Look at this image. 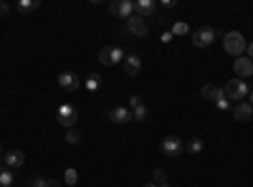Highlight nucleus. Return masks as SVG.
I'll list each match as a JSON object with an SVG mask.
<instances>
[{
    "label": "nucleus",
    "mask_w": 253,
    "mask_h": 187,
    "mask_svg": "<svg viewBox=\"0 0 253 187\" xmlns=\"http://www.w3.org/2000/svg\"><path fill=\"white\" fill-rule=\"evenodd\" d=\"M246 38L238 33V31H230V33H225V38H223V48H225V53H230V56H236V58H241L243 53H246Z\"/></svg>",
    "instance_id": "nucleus-1"
},
{
    "label": "nucleus",
    "mask_w": 253,
    "mask_h": 187,
    "mask_svg": "<svg viewBox=\"0 0 253 187\" xmlns=\"http://www.w3.org/2000/svg\"><path fill=\"white\" fill-rule=\"evenodd\" d=\"M160 152H162L165 157H180V154L185 152V142H182L180 137H175V134H167V137L160 142Z\"/></svg>",
    "instance_id": "nucleus-2"
},
{
    "label": "nucleus",
    "mask_w": 253,
    "mask_h": 187,
    "mask_svg": "<svg viewBox=\"0 0 253 187\" xmlns=\"http://www.w3.org/2000/svg\"><path fill=\"white\" fill-rule=\"evenodd\" d=\"M223 91H225V96H228L230 101H243V99H248V84H246V81H241V78H230L228 84L223 86Z\"/></svg>",
    "instance_id": "nucleus-3"
},
{
    "label": "nucleus",
    "mask_w": 253,
    "mask_h": 187,
    "mask_svg": "<svg viewBox=\"0 0 253 187\" xmlns=\"http://www.w3.org/2000/svg\"><path fill=\"white\" fill-rule=\"evenodd\" d=\"M56 121L61 124L63 129H74V124L79 121V112H76V107H71V104H61L58 112H56Z\"/></svg>",
    "instance_id": "nucleus-4"
},
{
    "label": "nucleus",
    "mask_w": 253,
    "mask_h": 187,
    "mask_svg": "<svg viewBox=\"0 0 253 187\" xmlns=\"http://www.w3.org/2000/svg\"><path fill=\"white\" fill-rule=\"evenodd\" d=\"M124 58H126V53L119 46H107V48L99 51V64H104V66H117Z\"/></svg>",
    "instance_id": "nucleus-5"
},
{
    "label": "nucleus",
    "mask_w": 253,
    "mask_h": 187,
    "mask_svg": "<svg viewBox=\"0 0 253 187\" xmlns=\"http://www.w3.org/2000/svg\"><path fill=\"white\" fill-rule=\"evenodd\" d=\"M215 28H208V26H203V28H198L195 33H193V46L195 48H210L213 46V40H215Z\"/></svg>",
    "instance_id": "nucleus-6"
},
{
    "label": "nucleus",
    "mask_w": 253,
    "mask_h": 187,
    "mask_svg": "<svg viewBox=\"0 0 253 187\" xmlns=\"http://www.w3.org/2000/svg\"><path fill=\"white\" fill-rule=\"evenodd\" d=\"M107 119H109L112 124H126V121H134V116H132V109H129V107H112V109L107 112Z\"/></svg>",
    "instance_id": "nucleus-7"
},
{
    "label": "nucleus",
    "mask_w": 253,
    "mask_h": 187,
    "mask_svg": "<svg viewBox=\"0 0 253 187\" xmlns=\"http://www.w3.org/2000/svg\"><path fill=\"white\" fill-rule=\"evenodd\" d=\"M109 13L117 15V18H124V20H129L134 15V3H129V0H117V3L109 5Z\"/></svg>",
    "instance_id": "nucleus-8"
},
{
    "label": "nucleus",
    "mask_w": 253,
    "mask_h": 187,
    "mask_svg": "<svg viewBox=\"0 0 253 187\" xmlns=\"http://www.w3.org/2000/svg\"><path fill=\"white\" fill-rule=\"evenodd\" d=\"M233 71H236V78H251L253 76V61L248 58V56H241V58H236L233 61Z\"/></svg>",
    "instance_id": "nucleus-9"
},
{
    "label": "nucleus",
    "mask_w": 253,
    "mask_h": 187,
    "mask_svg": "<svg viewBox=\"0 0 253 187\" xmlns=\"http://www.w3.org/2000/svg\"><path fill=\"white\" fill-rule=\"evenodd\" d=\"M126 33H132V36L142 38V36H147V33H150V26H147V20H144V18H139V15H132L129 20H126Z\"/></svg>",
    "instance_id": "nucleus-10"
},
{
    "label": "nucleus",
    "mask_w": 253,
    "mask_h": 187,
    "mask_svg": "<svg viewBox=\"0 0 253 187\" xmlns=\"http://www.w3.org/2000/svg\"><path fill=\"white\" fill-rule=\"evenodd\" d=\"M58 86H61L63 91H76V89L81 86V81H79V76H76L74 71H61V74H58Z\"/></svg>",
    "instance_id": "nucleus-11"
},
{
    "label": "nucleus",
    "mask_w": 253,
    "mask_h": 187,
    "mask_svg": "<svg viewBox=\"0 0 253 187\" xmlns=\"http://www.w3.org/2000/svg\"><path fill=\"white\" fill-rule=\"evenodd\" d=\"M155 13H157V3L155 0H137L134 3V15H139V18H155Z\"/></svg>",
    "instance_id": "nucleus-12"
},
{
    "label": "nucleus",
    "mask_w": 253,
    "mask_h": 187,
    "mask_svg": "<svg viewBox=\"0 0 253 187\" xmlns=\"http://www.w3.org/2000/svg\"><path fill=\"white\" fill-rule=\"evenodd\" d=\"M3 162H5L8 170L23 167V164H26V152H20V150H8V152L3 154Z\"/></svg>",
    "instance_id": "nucleus-13"
},
{
    "label": "nucleus",
    "mask_w": 253,
    "mask_h": 187,
    "mask_svg": "<svg viewBox=\"0 0 253 187\" xmlns=\"http://www.w3.org/2000/svg\"><path fill=\"white\" fill-rule=\"evenodd\" d=\"M124 71H126V76H139V71H142V58L137 56V53H126V58H124Z\"/></svg>",
    "instance_id": "nucleus-14"
},
{
    "label": "nucleus",
    "mask_w": 253,
    "mask_h": 187,
    "mask_svg": "<svg viewBox=\"0 0 253 187\" xmlns=\"http://www.w3.org/2000/svg\"><path fill=\"white\" fill-rule=\"evenodd\" d=\"M233 116L236 121H253V107L248 101H238L233 107Z\"/></svg>",
    "instance_id": "nucleus-15"
},
{
    "label": "nucleus",
    "mask_w": 253,
    "mask_h": 187,
    "mask_svg": "<svg viewBox=\"0 0 253 187\" xmlns=\"http://www.w3.org/2000/svg\"><path fill=\"white\" fill-rule=\"evenodd\" d=\"M200 96H203L205 101H215L218 96H223V89H218V86H213V84H205V86L200 89Z\"/></svg>",
    "instance_id": "nucleus-16"
},
{
    "label": "nucleus",
    "mask_w": 253,
    "mask_h": 187,
    "mask_svg": "<svg viewBox=\"0 0 253 187\" xmlns=\"http://www.w3.org/2000/svg\"><path fill=\"white\" fill-rule=\"evenodd\" d=\"M15 182V177H13V172L5 167V164H0V187H10Z\"/></svg>",
    "instance_id": "nucleus-17"
},
{
    "label": "nucleus",
    "mask_w": 253,
    "mask_h": 187,
    "mask_svg": "<svg viewBox=\"0 0 253 187\" xmlns=\"http://www.w3.org/2000/svg\"><path fill=\"white\" fill-rule=\"evenodd\" d=\"M132 116H134V121H147V116H150V109H147L144 104H139V107L132 109Z\"/></svg>",
    "instance_id": "nucleus-18"
},
{
    "label": "nucleus",
    "mask_w": 253,
    "mask_h": 187,
    "mask_svg": "<svg viewBox=\"0 0 253 187\" xmlns=\"http://www.w3.org/2000/svg\"><path fill=\"white\" fill-rule=\"evenodd\" d=\"M38 5H41L38 0H20V3H18V10H20V13H33Z\"/></svg>",
    "instance_id": "nucleus-19"
},
{
    "label": "nucleus",
    "mask_w": 253,
    "mask_h": 187,
    "mask_svg": "<svg viewBox=\"0 0 253 187\" xmlns=\"http://www.w3.org/2000/svg\"><path fill=\"white\" fill-rule=\"evenodd\" d=\"M101 86V76L99 74H89V78H86V89L89 91H96Z\"/></svg>",
    "instance_id": "nucleus-20"
},
{
    "label": "nucleus",
    "mask_w": 253,
    "mask_h": 187,
    "mask_svg": "<svg viewBox=\"0 0 253 187\" xmlns=\"http://www.w3.org/2000/svg\"><path fill=\"white\" fill-rule=\"evenodd\" d=\"M190 33V26L185 23V20H177V23L172 26V36H187Z\"/></svg>",
    "instance_id": "nucleus-21"
},
{
    "label": "nucleus",
    "mask_w": 253,
    "mask_h": 187,
    "mask_svg": "<svg viewBox=\"0 0 253 187\" xmlns=\"http://www.w3.org/2000/svg\"><path fill=\"white\" fill-rule=\"evenodd\" d=\"M187 152H193V154H200L203 152V139H190V144H187Z\"/></svg>",
    "instance_id": "nucleus-22"
},
{
    "label": "nucleus",
    "mask_w": 253,
    "mask_h": 187,
    "mask_svg": "<svg viewBox=\"0 0 253 187\" xmlns=\"http://www.w3.org/2000/svg\"><path fill=\"white\" fill-rule=\"evenodd\" d=\"M66 142L69 144H79L81 142V132L79 129H66Z\"/></svg>",
    "instance_id": "nucleus-23"
},
{
    "label": "nucleus",
    "mask_w": 253,
    "mask_h": 187,
    "mask_svg": "<svg viewBox=\"0 0 253 187\" xmlns=\"http://www.w3.org/2000/svg\"><path fill=\"white\" fill-rule=\"evenodd\" d=\"M76 180H79V172H76V170H66V175H63V182H66V185H76Z\"/></svg>",
    "instance_id": "nucleus-24"
},
{
    "label": "nucleus",
    "mask_w": 253,
    "mask_h": 187,
    "mask_svg": "<svg viewBox=\"0 0 253 187\" xmlns=\"http://www.w3.org/2000/svg\"><path fill=\"white\" fill-rule=\"evenodd\" d=\"M167 182V172L165 170H155V185H165Z\"/></svg>",
    "instance_id": "nucleus-25"
},
{
    "label": "nucleus",
    "mask_w": 253,
    "mask_h": 187,
    "mask_svg": "<svg viewBox=\"0 0 253 187\" xmlns=\"http://www.w3.org/2000/svg\"><path fill=\"white\" fill-rule=\"evenodd\" d=\"M215 107H218V109H228V107H230V101L225 99V91H223V96L215 99Z\"/></svg>",
    "instance_id": "nucleus-26"
},
{
    "label": "nucleus",
    "mask_w": 253,
    "mask_h": 187,
    "mask_svg": "<svg viewBox=\"0 0 253 187\" xmlns=\"http://www.w3.org/2000/svg\"><path fill=\"white\" fill-rule=\"evenodd\" d=\"M31 187H48V180H43V177H33V180H31Z\"/></svg>",
    "instance_id": "nucleus-27"
},
{
    "label": "nucleus",
    "mask_w": 253,
    "mask_h": 187,
    "mask_svg": "<svg viewBox=\"0 0 253 187\" xmlns=\"http://www.w3.org/2000/svg\"><path fill=\"white\" fill-rule=\"evenodd\" d=\"M139 104H142V96H139V94H134V96L129 99V109H134V107H139Z\"/></svg>",
    "instance_id": "nucleus-28"
},
{
    "label": "nucleus",
    "mask_w": 253,
    "mask_h": 187,
    "mask_svg": "<svg viewBox=\"0 0 253 187\" xmlns=\"http://www.w3.org/2000/svg\"><path fill=\"white\" fill-rule=\"evenodd\" d=\"M172 38H175V36H172V31H165V33L160 36V40H162V43H170Z\"/></svg>",
    "instance_id": "nucleus-29"
},
{
    "label": "nucleus",
    "mask_w": 253,
    "mask_h": 187,
    "mask_svg": "<svg viewBox=\"0 0 253 187\" xmlns=\"http://www.w3.org/2000/svg\"><path fill=\"white\" fill-rule=\"evenodd\" d=\"M8 10H10V5H8V3H3V0H0V15H8Z\"/></svg>",
    "instance_id": "nucleus-30"
},
{
    "label": "nucleus",
    "mask_w": 253,
    "mask_h": 187,
    "mask_svg": "<svg viewBox=\"0 0 253 187\" xmlns=\"http://www.w3.org/2000/svg\"><path fill=\"white\" fill-rule=\"evenodd\" d=\"M162 5H165V8H175L177 3H175V0H162Z\"/></svg>",
    "instance_id": "nucleus-31"
},
{
    "label": "nucleus",
    "mask_w": 253,
    "mask_h": 187,
    "mask_svg": "<svg viewBox=\"0 0 253 187\" xmlns=\"http://www.w3.org/2000/svg\"><path fill=\"white\" fill-rule=\"evenodd\" d=\"M246 51H248V58H251V61H253V40H251V43H248V46H246Z\"/></svg>",
    "instance_id": "nucleus-32"
},
{
    "label": "nucleus",
    "mask_w": 253,
    "mask_h": 187,
    "mask_svg": "<svg viewBox=\"0 0 253 187\" xmlns=\"http://www.w3.org/2000/svg\"><path fill=\"white\" fill-rule=\"evenodd\" d=\"M48 187H61V182L58 180H48Z\"/></svg>",
    "instance_id": "nucleus-33"
},
{
    "label": "nucleus",
    "mask_w": 253,
    "mask_h": 187,
    "mask_svg": "<svg viewBox=\"0 0 253 187\" xmlns=\"http://www.w3.org/2000/svg\"><path fill=\"white\" fill-rule=\"evenodd\" d=\"M248 104H251V107H253V91L248 94Z\"/></svg>",
    "instance_id": "nucleus-34"
},
{
    "label": "nucleus",
    "mask_w": 253,
    "mask_h": 187,
    "mask_svg": "<svg viewBox=\"0 0 253 187\" xmlns=\"http://www.w3.org/2000/svg\"><path fill=\"white\" fill-rule=\"evenodd\" d=\"M144 187H157V185H155V182H147V185H144Z\"/></svg>",
    "instance_id": "nucleus-35"
},
{
    "label": "nucleus",
    "mask_w": 253,
    "mask_h": 187,
    "mask_svg": "<svg viewBox=\"0 0 253 187\" xmlns=\"http://www.w3.org/2000/svg\"><path fill=\"white\" fill-rule=\"evenodd\" d=\"M157 187H170V185H167V182H165V185H157Z\"/></svg>",
    "instance_id": "nucleus-36"
},
{
    "label": "nucleus",
    "mask_w": 253,
    "mask_h": 187,
    "mask_svg": "<svg viewBox=\"0 0 253 187\" xmlns=\"http://www.w3.org/2000/svg\"><path fill=\"white\" fill-rule=\"evenodd\" d=\"M0 157H3V147H0Z\"/></svg>",
    "instance_id": "nucleus-37"
}]
</instances>
